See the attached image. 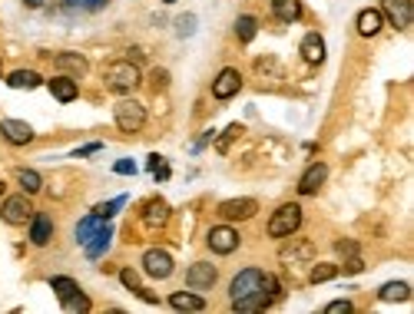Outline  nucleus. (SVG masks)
Masks as SVG:
<instances>
[{"instance_id": "f704fd0d", "label": "nucleus", "mask_w": 414, "mask_h": 314, "mask_svg": "<svg viewBox=\"0 0 414 314\" xmlns=\"http://www.w3.org/2000/svg\"><path fill=\"white\" fill-rule=\"evenodd\" d=\"M123 205H126V195H120V199H113V202H103V205H97L93 212H97L99 219H113V215H116V212H120Z\"/></svg>"}, {"instance_id": "dca6fc26", "label": "nucleus", "mask_w": 414, "mask_h": 314, "mask_svg": "<svg viewBox=\"0 0 414 314\" xmlns=\"http://www.w3.org/2000/svg\"><path fill=\"white\" fill-rule=\"evenodd\" d=\"M169 308L173 311H202L206 308V298L199 295V291H176V295H169Z\"/></svg>"}, {"instance_id": "de8ad7c7", "label": "nucleus", "mask_w": 414, "mask_h": 314, "mask_svg": "<svg viewBox=\"0 0 414 314\" xmlns=\"http://www.w3.org/2000/svg\"><path fill=\"white\" fill-rule=\"evenodd\" d=\"M163 3H173V0H163Z\"/></svg>"}, {"instance_id": "e433bc0d", "label": "nucleus", "mask_w": 414, "mask_h": 314, "mask_svg": "<svg viewBox=\"0 0 414 314\" xmlns=\"http://www.w3.org/2000/svg\"><path fill=\"white\" fill-rule=\"evenodd\" d=\"M351 311H355L351 301H331L328 308H325V314H351Z\"/></svg>"}, {"instance_id": "72a5a7b5", "label": "nucleus", "mask_w": 414, "mask_h": 314, "mask_svg": "<svg viewBox=\"0 0 414 314\" xmlns=\"http://www.w3.org/2000/svg\"><path fill=\"white\" fill-rule=\"evenodd\" d=\"M63 308H67V311H77V314H86L90 308H93V304H90V298H86L83 291H77L73 298H67V301H63Z\"/></svg>"}, {"instance_id": "412c9836", "label": "nucleus", "mask_w": 414, "mask_h": 314, "mask_svg": "<svg viewBox=\"0 0 414 314\" xmlns=\"http://www.w3.org/2000/svg\"><path fill=\"white\" fill-rule=\"evenodd\" d=\"M56 69H60V73H63V76H83V73H86V60H83L80 53H60L56 56Z\"/></svg>"}, {"instance_id": "f8f14e48", "label": "nucleus", "mask_w": 414, "mask_h": 314, "mask_svg": "<svg viewBox=\"0 0 414 314\" xmlns=\"http://www.w3.org/2000/svg\"><path fill=\"white\" fill-rule=\"evenodd\" d=\"M0 133L7 142H14V146H30L33 142V126L24 123V119H3L0 123Z\"/></svg>"}, {"instance_id": "4468645a", "label": "nucleus", "mask_w": 414, "mask_h": 314, "mask_svg": "<svg viewBox=\"0 0 414 314\" xmlns=\"http://www.w3.org/2000/svg\"><path fill=\"white\" fill-rule=\"evenodd\" d=\"M325 179H328V165H325V163H312L302 172V179H298V192H302V195H315V192L325 185Z\"/></svg>"}, {"instance_id": "20e7f679", "label": "nucleus", "mask_w": 414, "mask_h": 314, "mask_svg": "<svg viewBox=\"0 0 414 314\" xmlns=\"http://www.w3.org/2000/svg\"><path fill=\"white\" fill-rule=\"evenodd\" d=\"M255 291H262V272H259V268H242V272L232 278V285H229V298L239 301V298L255 295Z\"/></svg>"}, {"instance_id": "4c0bfd02", "label": "nucleus", "mask_w": 414, "mask_h": 314, "mask_svg": "<svg viewBox=\"0 0 414 314\" xmlns=\"http://www.w3.org/2000/svg\"><path fill=\"white\" fill-rule=\"evenodd\" d=\"M73 3H80L83 10H103L110 0H73Z\"/></svg>"}, {"instance_id": "9b49d317", "label": "nucleus", "mask_w": 414, "mask_h": 314, "mask_svg": "<svg viewBox=\"0 0 414 314\" xmlns=\"http://www.w3.org/2000/svg\"><path fill=\"white\" fill-rule=\"evenodd\" d=\"M143 272L150 274V278H169V274H173V258H169V251L150 248V251L143 255Z\"/></svg>"}, {"instance_id": "7c9ffc66", "label": "nucleus", "mask_w": 414, "mask_h": 314, "mask_svg": "<svg viewBox=\"0 0 414 314\" xmlns=\"http://www.w3.org/2000/svg\"><path fill=\"white\" fill-rule=\"evenodd\" d=\"M315 255V245L312 242H298V245H292L282 251V261H308Z\"/></svg>"}, {"instance_id": "c756f323", "label": "nucleus", "mask_w": 414, "mask_h": 314, "mask_svg": "<svg viewBox=\"0 0 414 314\" xmlns=\"http://www.w3.org/2000/svg\"><path fill=\"white\" fill-rule=\"evenodd\" d=\"M50 288L56 291V298H60V301L73 298V295L80 291V285H77L73 278H63V274H56V278H50Z\"/></svg>"}, {"instance_id": "7ed1b4c3", "label": "nucleus", "mask_w": 414, "mask_h": 314, "mask_svg": "<svg viewBox=\"0 0 414 314\" xmlns=\"http://www.w3.org/2000/svg\"><path fill=\"white\" fill-rule=\"evenodd\" d=\"M146 123V106L136 103V99H123L120 106H116V126L123 129V133H139Z\"/></svg>"}, {"instance_id": "423d86ee", "label": "nucleus", "mask_w": 414, "mask_h": 314, "mask_svg": "<svg viewBox=\"0 0 414 314\" xmlns=\"http://www.w3.org/2000/svg\"><path fill=\"white\" fill-rule=\"evenodd\" d=\"M381 17H388V24L395 30H408L414 20V3L411 0H385L381 3Z\"/></svg>"}, {"instance_id": "aec40b11", "label": "nucleus", "mask_w": 414, "mask_h": 314, "mask_svg": "<svg viewBox=\"0 0 414 314\" xmlns=\"http://www.w3.org/2000/svg\"><path fill=\"white\" fill-rule=\"evenodd\" d=\"M381 27H385V17H381V10H372V7H368V10H361V14H358V33H361V37H374Z\"/></svg>"}, {"instance_id": "58836bf2", "label": "nucleus", "mask_w": 414, "mask_h": 314, "mask_svg": "<svg viewBox=\"0 0 414 314\" xmlns=\"http://www.w3.org/2000/svg\"><path fill=\"white\" fill-rule=\"evenodd\" d=\"M361 268H365V261H361V258H358V255H351V258H348V261H345V272H348V274H358V272H361Z\"/></svg>"}, {"instance_id": "49530a36", "label": "nucleus", "mask_w": 414, "mask_h": 314, "mask_svg": "<svg viewBox=\"0 0 414 314\" xmlns=\"http://www.w3.org/2000/svg\"><path fill=\"white\" fill-rule=\"evenodd\" d=\"M3 189H7V185H3V182H0V195H3Z\"/></svg>"}, {"instance_id": "f03ea898", "label": "nucleus", "mask_w": 414, "mask_h": 314, "mask_svg": "<svg viewBox=\"0 0 414 314\" xmlns=\"http://www.w3.org/2000/svg\"><path fill=\"white\" fill-rule=\"evenodd\" d=\"M298 225H302V208L295 202H289L269 219V235L272 238H289V235L298 232Z\"/></svg>"}, {"instance_id": "473e14b6", "label": "nucleus", "mask_w": 414, "mask_h": 314, "mask_svg": "<svg viewBox=\"0 0 414 314\" xmlns=\"http://www.w3.org/2000/svg\"><path fill=\"white\" fill-rule=\"evenodd\" d=\"M262 291L269 295V301H278L285 295V291H282V281H278L276 274H265V272H262Z\"/></svg>"}, {"instance_id": "1a4fd4ad", "label": "nucleus", "mask_w": 414, "mask_h": 314, "mask_svg": "<svg viewBox=\"0 0 414 314\" xmlns=\"http://www.w3.org/2000/svg\"><path fill=\"white\" fill-rule=\"evenodd\" d=\"M259 212V202L255 199H225L219 205V215L225 222H242V219H252Z\"/></svg>"}, {"instance_id": "f257e3e1", "label": "nucleus", "mask_w": 414, "mask_h": 314, "mask_svg": "<svg viewBox=\"0 0 414 314\" xmlns=\"http://www.w3.org/2000/svg\"><path fill=\"white\" fill-rule=\"evenodd\" d=\"M106 86L113 93H133L139 86V67L133 60H123V63H113L106 69Z\"/></svg>"}, {"instance_id": "cd10ccee", "label": "nucleus", "mask_w": 414, "mask_h": 314, "mask_svg": "<svg viewBox=\"0 0 414 314\" xmlns=\"http://www.w3.org/2000/svg\"><path fill=\"white\" fill-rule=\"evenodd\" d=\"M255 33H259V20H255V17L242 14L239 20H235V37H239L242 43H252L255 40Z\"/></svg>"}, {"instance_id": "a878e982", "label": "nucleus", "mask_w": 414, "mask_h": 314, "mask_svg": "<svg viewBox=\"0 0 414 314\" xmlns=\"http://www.w3.org/2000/svg\"><path fill=\"white\" fill-rule=\"evenodd\" d=\"M110 238H113V229H110V225H103V229H99V232L93 235L86 245H83V248H86V255H90V258H99V255L110 248Z\"/></svg>"}, {"instance_id": "a18cd8bd", "label": "nucleus", "mask_w": 414, "mask_h": 314, "mask_svg": "<svg viewBox=\"0 0 414 314\" xmlns=\"http://www.w3.org/2000/svg\"><path fill=\"white\" fill-rule=\"evenodd\" d=\"M24 3H27V7H40L43 0H24Z\"/></svg>"}, {"instance_id": "c9c22d12", "label": "nucleus", "mask_w": 414, "mask_h": 314, "mask_svg": "<svg viewBox=\"0 0 414 314\" xmlns=\"http://www.w3.org/2000/svg\"><path fill=\"white\" fill-rule=\"evenodd\" d=\"M239 133H242V126H239V123H232V126H229V129H225V133L219 136V142H216V149H219V152H229V142H232V139H239Z\"/></svg>"}, {"instance_id": "2f4dec72", "label": "nucleus", "mask_w": 414, "mask_h": 314, "mask_svg": "<svg viewBox=\"0 0 414 314\" xmlns=\"http://www.w3.org/2000/svg\"><path fill=\"white\" fill-rule=\"evenodd\" d=\"M338 274V265H328V261H321V265H315L312 272H308V281L312 285H321V281H331Z\"/></svg>"}, {"instance_id": "b1692460", "label": "nucleus", "mask_w": 414, "mask_h": 314, "mask_svg": "<svg viewBox=\"0 0 414 314\" xmlns=\"http://www.w3.org/2000/svg\"><path fill=\"white\" fill-rule=\"evenodd\" d=\"M120 281H123V285L129 288V291H133L136 298H143V301H150V304H156V295L143 288V281H139V274L133 272V268H123V272H120Z\"/></svg>"}, {"instance_id": "c85d7f7f", "label": "nucleus", "mask_w": 414, "mask_h": 314, "mask_svg": "<svg viewBox=\"0 0 414 314\" xmlns=\"http://www.w3.org/2000/svg\"><path fill=\"white\" fill-rule=\"evenodd\" d=\"M17 185L27 192V195H33V192L43 189V179H40V172H33V169H17Z\"/></svg>"}, {"instance_id": "a211bd4d", "label": "nucleus", "mask_w": 414, "mask_h": 314, "mask_svg": "<svg viewBox=\"0 0 414 314\" xmlns=\"http://www.w3.org/2000/svg\"><path fill=\"white\" fill-rule=\"evenodd\" d=\"M302 56H305V63L318 67V63L325 60V40H321L318 33H308V37L302 40Z\"/></svg>"}, {"instance_id": "0eeeda50", "label": "nucleus", "mask_w": 414, "mask_h": 314, "mask_svg": "<svg viewBox=\"0 0 414 314\" xmlns=\"http://www.w3.org/2000/svg\"><path fill=\"white\" fill-rule=\"evenodd\" d=\"M216 281H219V272L209 261H196V265H189V272H186V285L193 288V291H209Z\"/></svg>"}, {"instance_id": "6e6552de", "label": "nucleus", "mask_w": 414, "mask_h": 314, "mask_svg": "<svg viewBox=\"0 0 414 314\" xmlns=\"http://www.w3.org/2000/svg\"><path fill=\"white\" fill-rule=\"evenodd\" d=\"M206 242L216 255H232L235 248H239V232H235L232 225H216V229H209Z\"/></svg>"}, {"instance_id": "4be33fe9", "label": "nucleus", "mask_w": 414, "mask_h": 314, "mask_svg": "<svg viewBox=\"0 0 414 314\" xmlns=\"http://www.w3.org/2000/svg\"><path fill=\"white\" fill-rule=\"evenodd\" d=\"M7 83L14 86V90H37L43 83L40 73H33V69H14L10 76H7Z\"/></svg>"}, {"instance_id": "2eb2a0df", "label": "nucleus", "mask_w": 414, "mask_h": 314, "mask_svg": "<svg viewBox=\"0 0 414 314\" xmlns=\"http://www.w3.org/2000/svg\"><path fill=\"white\" fill-rule=\"evenodd\" d=\"M50 238H54V219L37 212V215L30 219V242L43 248V245H50Z\"/></svg>"}, {"instance_id": "ddd939ff", "label": "nucleus", "mask_w": 414, "mask_h": 314, "mask_svg": "<svg viewBox=\"0 0 414 314\" xmlns=\"http://www.w3.org/2000/svg\"><path fill=\"white\" fill-rule=\"evenodd\" d=\"M169 215H173V208L166 199H150V202L143 205V222L150 225V229H166L169 225Z\"/></svg>"}, {"instance_id": "37998d69", "label": "nucleus", "mask_w": 414, "mask_h": 314, "mask_svg": "<svg viewBox=\"0 0 414 314\" xmlns=\"http://www.w3.org/2000/svg\"><path fill=\"white\" fill-rule=\"evenodd\" d=\"M90 152H99V142H90V146H83V149H77L73 156H90Z\"/></svg>"}, {"instance_id": "393cba45", "label": "nucleus", "mask_w": 414, "mask_h": 314, "mask_svg": "<svg viewBox=\"0 0 414 314\" xmlns=\"http://www.w3.org/2000/svg\"><path fill=\"white\" fill-rule=\"evenodd\" d=\"M103 225H106V219H99L97 212H93V215H86V219H80V225H77V242L86 245V242H90V238H93Z\"/></svg>"}, {"instance_id": "9d476101", "label": "nucleus", "mask_w": 414, "mask_h": 314, "mask_svg": "<svg viewBox=\"0 0 414 314\" xmlns=\"http://www.w3.org/2000/svg\"><path fill=\"white\" fill-rule=\"evenodd\" d=\"M239 90H242V73L232 67H225L219 76L212 80V96H216V99H232Z\"/></svg>"}, {"instance_id": "c03bdc74", "label": "nucleus", "mask_w": 414, "mask_h": 314, "mask_svg": "<svg viewBox=\"0 0 414 314\" xmlns=\"http://www.w3.org/2000/svg\"><path fill=\"white\" fill-rule=\"evenodd\" d=\"M159 165H163V156H150V159H146V169H152V172H156Z\"/></svg>"}, {"instance_id": "39448f33", "label": "nucleus", "mask_w": 414, "mask_h": 314, "mask_svg": "<svg viewBox=\"0 0 414 314\" xmlns=\"http://www.w3.org/2000/svg\"><path fill=\"white\" fill-rule=\"evenodd\" d=\"M0 219L7 222V225H27L33 219V205H30L27 195H10L3 208H0Z\"/></svg>"}, {"instance_id": "f3484780", "label": "nucleus", "mask_w": 414, "mask_h": 314, "mask_svg": "<svg viewBox=\"0 0 414 314\" xmlns=\"http://www.w3.org/2000/svg\"><path fill=\"white\" fill-rule=\"evenodd\" d=\"M50 86V93H54V99H60V103H73L77 96H80V90H77V83H73V76H54V80L47 83Z\"/></svg>"}, {"instance_id": "5701e85b", "label": "nucleus", "mask_w": 414, "mask_h": 314, "mask_svg": "<svg viewBox=\"0 0 414 314\" xmlns=\"http://www.w3.org/2000/svg\"><path fill=\"white\" fill-rule=\"evenodd\" d=\"M272 301H269V295L265 291H255V295H248V298H239L232 301V308L235 311H242V314H252V311H265Z\"/></svg>"}, {"instance_id": "bb28decb", "label": "nucleus", "mask_w": 414, "mask_h": 314, "mask_svg": "<svg viewBox=\"0 0 414 314\" xmlns=\"http://www.w3.org/2000/svg\"><path fill=\"white\" fill-rule=\"evenodd\" d=\"M378 298L381 301H408L411 298V285H408V281H388V285H381Z\"/></svg>"}, {"instance_id": "a19ab883", "label": "nucleus", "mask_w": 414, "mask_h": 314, "mask_svg": "<svg viewBox=\"0 0 414 314\" xmlns=\"http://www.w3.org/2000/svg\"><path fill=\"white\" fill-rule=\"evenodd\" d=\"M338 251H342V255H358V242H338Z\"/></svg>"}, {"instance_id": "6ab92c4d", "label": "nucleus", "mask_w": 414, "mask_h": 314, "mask_svg": "<svg viewBox=\"0 0 414 314\" xmlns=\"http://www.w3.org/2000/svg\"><path fill=\"white\" fill-rule=\"evenodd\" d=\"M272 14L282 24H295L302 17V0H272Z\"/></svg>"}, {"instance_id": "09e8293b", "label": "nucleus", "mask_w": 414, "mask_h": 314, "mask_svg": "<svg viewBox=\"0 0 414 314\" xmlns=\"http://www.w3.org/2000/svg\"><path fill=\"white\" fill-rule=\"evenodd\" d=\"M0 76H3V67H0Z\"/></svg>"}, {"instance_id": "ea45409f", "label": "nucleus", "mask_w": 414, "mask_h": 314, "mask_svg": "<svg viewBox=\"0 0 414 314\" xmlns=\"http://www.w3.org/2000/svg\"><path fill=\"white\" fill-rule=\"evenodd\" d=\"M113 169H116V172H120V176H133V172H136V165L129 163V159H120V163L113 165Z\"/></svg>"}, {"instance_id": "79ce46f5", "label": "nucleus", "mask_w": 414, "mask_h": 314, "mask_svg": "<svg viewBox=\"0 0 414 314\" xmlns=\"http://www.w3.org/2000/svg\"><path fill=\"white\" fill-rule=\"evenodd\" d=\"M193 24H196V17H182L180 20V33L186 37V33H193Z\"/></svg>"}]
</instances>
